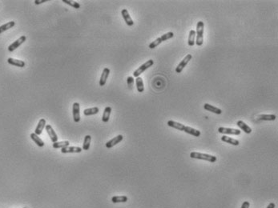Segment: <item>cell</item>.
<instances>
[{"label": "cell", "mask_w": 278, "mask_h": 208, "mask_svg": "<svg viewBox=\"0 0 278 208\" xmlns=\"http://www.w3.org/2000/svg\"><path fill=\"white\" fill-rule=\"evenodd\" d=\"M167 126H170V127H172V128L177 129V130H179L185 131L187 134H189L195 137H199L200 135V130L193 128V127H190V126H187L185 125L182 124V123H177V122H175V121L173 120L167 121Z\"/></svg>", "instance_id": "cell-1"}, {"label": "cell", "mask_w": 278, "mask_h": 208, "mask_svg": "<svg viewBox=\"0 0 278 208\" xmlns=\"http://www.w3.org/2000/svg\"><path fill=\"white\" fill-rule=\"evenodd\" d=\"M204 23L202 21H199L197 24V31H196V36H197L196 43L199 47L202 46L204 43Z\"/></svg>", "instance_id": "cell-2"}, {"label": "cell", "mask_w": 278, "mask_h": 208, "mask_svg": "<svg viewBox=\"0 0 278 208\" xmlns=\"http://www.w3.org/2000/svg\"><path fill=\"white\" fill-rule=\"evenodd\" d=\"M190 157L192 159H197L205 160V161L210 162V163H215L217 160V158L216 156L208 155V154L199 153V152H192L190 154Z\"/></svg>", "instance_id": "cell-3"}, {"label": "cell", "mask_w": 278, "mask_h": 208, "mask_svg": "<svg viewBox=\"0 0 278 208\" xmlns=\"http://www.w3.org/2000/svg\"><path fill=\"white\" fill-rule=\"evenodd\" d=\"M174 37V33L170 31V32H167V33L164 34V35H161L160 37H159L158 39H156L155 41H153L152 43H151L148 46L150 49H154L156 48L157 46H159L162 42L163 41H166V40H168V39H172V38Z\"/></svg>", "instance_id": "cell-4"}, {"label": "cell", "mask_w": 278, "mask_h": 208, "mask_svg": "<svg viewBox=\"0 0 278 208\" xmlns=\"http://www.w3.org/2000/svg\"><path fill=\"white\" fill-rule=\"evenodd\" d=\"M153 64L154 61L152 60V59H149V60L147 61V62H146L145 63H144L143 65H141L139 68H137L134 72H133V76L136 77V78L140 77V74H142V73H144L146 70H148V69L149 68V67H151Z\"/></svg>", "instance_id": "cell-5"}, {"label": "cell", "mask_w": 278, "mask_h": 208, "mask_svg": "<svg viewBox=\"0 0 278 208\" xmlns=\"http://www.w3.org/2000/svg\"><path fill=\"white\" fill-rule=\"evenodd\" d=\"M192 58H193V55H187L184 58L183 60L181 61L179 64L177 65V66L176 67V73H178V74L181 73V72H182V70H184V68H185V66H187V64L189 63V61H191V59H192Z\"/></svg>", "instance_id": "cell-6"}, {"label": "cell", "mask_w": 278, "mask_h": 208, "mask_svg": "<svg viewBox=\"0 0 278 208\" xmlns=\"http://www.w3.org/2000/svg\"><path fill=\"white\" fill-rule=\"evenodd\" d=\"M26 39H27V37H26L25 35L21 36L20 39H18L17 40H15V41L13 43H11V44L8 47V51H10V52H12V51H14L15 50H16L18 47H20V46H21V45L26 41Z\"/></svg>", "instance_id": "cell-7"}, {"label": "cell", "mask_w": 278, "mask_h": 208, "mask_svg": "<svg viewBox=\"0 0 278 208\" xmlns=\"http://www.w3.org/2000/svg\"><path fill=\"white\" fill-rule=\"evenodd\" d=\"M218 132L220 134H233V135H239L241 134V131L237 129L234 128H227V127H219L218 128Z\"/></svg>", "instance_id": "cell-8"}, {"label": "cell", "mask_w": 278, "mask_h": 208, "mask_svg": "<svg viewBox=\"0 0 278 208\" xmlns=\"http://www.w3.org/2000/svg\"><path fill=\"white\" fill-rule=\"evenodd\" d=\"M73 119L76 123H79L80 121V106L79 103H73Z\"/></svg>", "instance_id": "cell-9"}, {"label": "cell", "mask_w": 278, "mask_h": 208, "mask_svg": "<svg viewBox=\"0 0 278 208\" xmlns=\"http://www.w3.org/2000/svg\"><path fill=\"white\" fill-rule=\"evenodd\" d=\"M45 127H46V130H47V134H48L49 137L51 138V140L53 142V143L58 142V136H57L56 133L54 130V129L52 128V126L51 125H46Z\"/></svg>", "instance_id": "cell-10"}, {"label": "cell", "mask_w": 278, "mask_h": 208, "mask_svg": "<svg viewBox=\"0 0 278 208\" xmlns=\"http://www.w3.org/2000/svg\"><path fill=\"white\" fill-rule=\"evenodd\" d=\"M123 138H124V137H123L122 134H119V135H117L116 137L113 138L112 139L109 140L108 142H106V145H105L106 147L107 148L113 147V146H115L116 144L119 143V142H120L121 141L123 140Z\"/></svg>", "instance_id": "cell-11"}, {"label": "cell", "mask_w": 278, "mask_h": 208, "mask_svg": "<svg viewBox=\"0 0 278 208\" xmlns=\"http://www.w3.org/2000/svg\"><path fill=\"white\" fill-rule=\"evenodd\" d=\"M121 15H122L123 18H124V19L127 25L129 26V27H132V26L134 25V22H133L132 19L131 18L128 10H126V9H123L122 11H121Z\"/></svg>", "instance_id": "cell-12"}, {"label": "cell", "mask_w": 278, "mask_h": 208, "mask_svg": "<svg viewBox=\"0 0 278 208\" xmlns=\"http://www.w3.org/2000/svg\"><path fill=\"white\" fill-rule=\"evenodd\" d=\"M109 74H110V69L107 68V67H105V68L103 69V72H102L101 77H100V79H99V86L100 87H103V86L105 85L107 78H108Z\"/></svg>", "instance_id": "cell-13"}, {"label": "cell", "mask_w": 278, "mask_h": 208, "mask_svg": "<svg viewBox=\"0 0 278 208\" xmlns=\"http://www.w3.org/2000/svg\"><path fill=\"white\" fill-rule=\"evenodd\" d=\"M83 151L81 147L79 146H66L64 148L61 149V152L63 154L67 153H80Z\"/></svg>", "instance_id": "cell-14"}, {"label": "cell", "mask_w": 278, "mask_h": 208, "mask_svg": "<svg viewBox=\"0 0 278 208\" xmlns=\"http://www.w3.org/2000/svg\"><path fill=\"white\" fill-rule=\"evenodd\" d=\"M46 126V120L44 119H41L39 121V123H38L37 126H36V128H35V134H37V135H40L43 132V129L44 127Z\"/></svg>", "instance_id": "cell-15"}, {"label": "cell", "mask_w": 278, "mask_h": 208, "mask_svg": "<svg viewBox=\"0 0 278 208\" xmlns=\"http://www.w3.org/2000/svg\"><path fill=\"white\" fill-rule=\"evenodd\" d=\"M204 108L206 110V111L215 113L216 115H220L222 113L221 109H220V108H218V107H214V106H212L211 104H208V103H204Z\"/></svg>", "instance_id": "cell-16"}, {"label": "cell", "mask_w": 278, "mask_h": 208, "mask_svg": "<svg viewBox=\"0 0 278 208\" xmlns=\"http://www.w3.org/2000/svg\"><path fill=\"white\" fill-rule=\"evenodd\" d=\"M237 126H238L241 128V130H242L246 134H250L252 132V129L251 127L247 125L245 123H244V121L242 120H239L237 121Z\"/></svg>", "instance_id": "cell-17"}, {"label": "cell", "mask_w": 278, "mask_h": 208, "mask_svg": "<svg viewBox=\"0 0 278 208\" xmlns=\"http://www.w3.org/2000/svg\"><path fill=\"white\" fill-rule=\"evenodd\" d=\"M7 62L9 64L13 65V66H19V67H24V66H25V62H24V61L20 60V59H15V58H8Z\"/></svg>", "instance_id": "cell-18"}, {"label": "cell", "mask_w": 278, "mask_h": 208, "mask_svg": "<svg viewBox=\"0 0 278 208\" xmlns=\"http://www.w3.org/2000/svg\"><path fill=\"white\" fill-rule=\"evenodd\" d=\"M276 116L275 115H260L257 116V120L259 121H274Z\"/></svg>", "instance_id": "cell-19"}, {"label": "cell", "mask_w": 278, "mask_h": 208, "mask_svg": "<svg viewBox=\"0 0 278 208\" xmlns=\"http://www.w3.org/2000/svg\"><path fill=\"white\" fill-rule=\"evenodd\" d=\"M221 140L223 141V142H227V143H229V144H231V145H233V146H238V145L240 144V142L238 141L237 139H234V138H230V137L226 136V135L222 136Z\"/></svg>", "instance_id": "cell-20"}, {"label": "cell", "mask_w": 278, "mask_h": 208, "mask_svg": "<svg viewBox=\"0 0 278 208\" xmlns=\"http://www.w3.org/2000/svg\"><path fill=\"white\" fill-rule=\"evenodd\" d=\"M111 107H105L104 111H103V116H102V121L103 123H107L110 119V115H111Z\"/></svg>", "instance_id": "cell-21"}, {"label": "cell", "mask_w": 278, "mask_h": 208, "mask_svg": "<svg viewBox=\"0 0 278 208\" xmlns=\"http://www.w3.org/2000/svg\"><path fill=\"white\" fill-rule=\"evenodd\" d=\"M31 139L33 140L34 142L36 143V145H37V146H40V147H43V146H44V142H43V140L41 139L40 138H39V135L35 134V133H31Z\"/></svg>", "instance_id": "cell-22"}, {"label": "cell", "mask_w": 278, "mask_h": 208, "mask_svg": "<svg viewBox=\"0 0 278 208\" xmlns=\"http://www.w3.org/2000/svg\"><path fill=\"white\" fill-rule=\"evenodd\" d=\"M136 88H137V91H138L140 93H142L144 91V82H143V79L141 77H137L136 79Z\"/></svg>", "instance_id": "cell-23"}, {"label": "cell", "mask_w": 278, "mask_h": 208, "mask_svg": "<svg viewBox=\"0 0 278 208\" xmlns=\"http://www.w3.org/2000/svg\"><path fill=\"white\" fill-rule=\"evenodd\" d=\"M195 38H196V31L191 30L189 31V39H188V44L189 47H193L195 44Z\"/></svg>", "instance_id": "cell-24"}, {"label": "cell", "mask_w": 278, "mask_h": 208, "mask_svg": "<svg viewBox=\"0 0 278 208\" xmlns=\"http://www.w3.org/2000/svg\"><path fill=\"white\" fill-rule=\"evenodd\" d=\"M99 111V107H92V108H88L84 111V114L86 116H89V115H93L98 114Z\"/></svg>", "instance_id": "cell-25"}, {"label": "cell", "mask_w": 278, "mask_h": 208, "mask_svg": "<svg viewBox=\"0 0 278 208\" xmlns=\"http://www.w3.org/2000/svg\"><path fill=\"white\" fill-rule=\"evenodd\" d=\"M128 197L125 195H119V196H113L111 198V202L113 203H118V202H126L128 201Z\"/></svg>", "instance_id": "cell-26"}, {"label": "cell", "mask_w": 278, "mask_h": 208, "mask_svg": "<svg viewBox=\"0 0 278 208\" xmlns=\"http://www.w3.org/2000/svg\"><path fill=\"white\" fill-rule=\"evenodd\" d=\"M15 23L14 21H11L9 22V23H7L3 24V25H2L0 27V34H2V32H4V31L11 29V28H12L13 27H15Z\"/></svg>", "instance_id": "cell-27"}, {"label": "cell", "mask_w": 278, "mask_h": 208, "mask_svg": "<svg viewBox=\"0 0 278 208\" xmlns=\"http://www.w3.org/2000/svg\"><path fill=\"white\" fill-rule=\"evenodd\" d=\"M69 141H62V142H54L52 145V146L55 149H58V148H64L66 146H69Z\"/></svg>", "instance_id": "cell-28"}, {"label": "cell", "mask_w": 278, "mask_h": 208, "mask_svg": "<svg viewBox=\"0 0 278 208\" xmlns=\"http://www.w3.org/2000/svg\"><path fill=\"white\" fill-rule=\"evenodd\" d=\"M91 141H92V137L90 136V135H86L85 138H84V145H83V148H82V149L84 151L89 150Z\"/></svg>", "instance_id": "cell-29"}, {"label": "cell", "mask_w": 278, "mask_h": 208, "mask_svg": "<svg viewBox=\"0 0 278 208\" xmlns=\"http://www.w3.org/2000/svg\"><path fill=\"white\" fill-rule=\"evenodd\" d=\"M63 2H65V3H67V5H69V6H72V7L76 8V9H80V3H78V2H73V1H70V0H63Z\"/></svg>", "instance_id": "cell-30"}, {"label": "cell", "mask_w": 278, "mask_h": 208, "mask_svg": "<svg viewBox=\"0 0 278 208\" xmlns=\"http://www.w3.org/2000/svg\"><path fill=\"white\" fill-rule=\"evenodd\" d=\"M134 78L132 76H128V79H127V83H128V87L130 90H132L133 88V85H134Z\"/></svg>", "instance_id": "cell-31"}, {"label": "cell", "mask_w": 278, "mask_h": 208, "mask_svg": "<svg viewBox=\"0 0 278 208\" xmlns=\"http://www.w3.org/2000/svg\"><path fill=\"white\" fill-rule=\"evenodd\" d=\"M249 206H250V203H249V202H248V201H245V202H244L243 203H242L241 208H249Z\"/></svg>", "instance_id": "cell-32"}, {"label": "cell", "mask_w": 278, "mask_h": 208, "mask_svg": "<svg viewBox=\"0 0 278 208\" xmlns=\"http://www.w3.org/2000/svg\"><path fill=\"white\" fill-rule=\"evenodd\" d=\"M47 2V0H35V3L36 4V5H39V4H40V3H43V2Z\"/></svg>", "instance_id": "cell-33"}, {"label": "cell", "mask_w": 278, "mask_h": 208, "mask_svg": "<svg viewBox=\"0 0 278 208\" xmlns=\"http://www.w3.org/2000/svg\"><path fill=\"white\" fill-rule=\"evenodd\" d=\"M275 203H273V202H271V203H269V204L268 205V206H267V207L266 208H275Z\"/></svg>", "instance_id": "cell-34"}, {"label": "cell", "mask_w": 278, "mask_h": 208, "mask_svg": "<svg viewBox=\"0 0 278 208\" xmlns=\"http://www.w3.org/2000/svg\"><path fill=\"white\" fill-rule=\"evenodd\" d=\"M24 208H27V207H24Z\"/></svg>", "instance_id": "cell-35"}]
</instances>
